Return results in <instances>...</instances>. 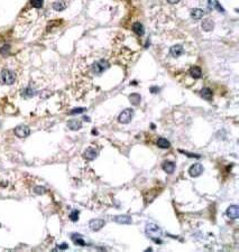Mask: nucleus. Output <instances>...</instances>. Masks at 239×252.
<instances>
[{
  "instance_id": "nucleus-1",
  "label": "nucleus",
  "mask_w": 239,
  "mask_h": 252,
  "mask_svg": "<svg viewBox=\"0 0 239 252\" xmlns=\"http://www.w3.org/2000/svg\"><path fill=\"white\" fill-rule=\"evenodd\" d=\"M17 81V74L13 71L3 68L0 71V84L3 85H11Z\"/></svg>"
},
{
  "instance_id": "nucleus-2",
  "label": "nucleus",
  "mask_w": 239,
  "mask_h": 252,
  "mask_svg": "<svg viewBox=\"0 0 239 252\" xmlns=\"http://www.w3.org/2000/svg\"><path fill=\"white\" fill-rule=\"evenodd\" d=\"M110 66V63L108 62L107 59H99L97 62H94L91 66V72L96 75H99V74H102L103 72L109 68Z\"/></svg>"
},
{
  "instance_id": "nucleus-3",
  "label": "nucleus",
  "mask_w": 239,
  "mask_h": 252,
  "mask_svg": "<svg viewBox=\"0 0 239 252\" xmlns=\"http://www.w3.org/2000/svg\"><path fill=\"white\" fill-rule=\"evenodd\" d=\"M132 115H134V110L132 109H126L119 114L118 121L120 123H129L132 119Z\"/></svg>"
},
{
  "instance_id": "nucleus-4",
  "label": "nucleus",
  "mask_w": 239,
  "mask_h": 252,
  "mask_svg": "<svg viewBox=\"0 0 239 252\" xmlns=\"http://www.w3.org/2000/svg\"><path fill=\"white\" fill-rule=\"evenodd\" d=\"M15 134L19 138H26L30 134V129L27 126H18L13 130Z\"/></svg>"
},
{
  "instance_id": "nucleus-5",
  "label": "nucleus",
  "mask_w": 239,
  "mask_h": 252,
  "mask_svg": "<svg viewBox=\"0 0 239 252\" xmlns=\"http://www.w3.org/2000/svg\"><path fill=\"white\" fill-rule=\"evenodd\" d=\"M146 233H147V235L151 238L153 234H155V235H161L162 234V230L158 228L157 225H155V224H153V223H149V224H147L146 225Z\"/></svg>"
},
{
  "instance_id": "nucleus-6",
  "label": "nucleus",
  "mask_w": 239,
  "mask_h": 252,
  "mask_svg": "<svg viewBox=\"0 0 239 252\" xmlns=\"http://www.w3.org/2000/svg\"><path fill=\"white\" fill-rule=\"evenodd\" d=\"M106 222L103 220H99V219H94L89 222V228L91 229L92 231H99L105 226Z\"/></svg>"
},
{
  "instance_id": "nucleus-7",
  "label": "nucleus",
  "mask_w": 239,
  "mask_h": 252,
  "mask_svg": "<svg viewBox=\"0 0 239 252\" xmlns=\"http://www.w3.org/2000/svg\"><path fill=\"white\" fill-rule=\"evenodd\" d=\"M203 173V166L201 164H194L189 169V174L192 177H198Z\"/></svg>"
},
{
  "instance_id": "nucleus-8",
  "label": "nucleus",
  "mask_w": 239,
  "mask_h": 252,
  "mask_svg": "<svg viewBox=\"0 0 239 252\" xmlns=\"http://www.w3.org/2000/svg\"><path fill=\"white\" fill-rule=\"evenodd\" d=\"M97 156H98L97 149H94V148H92V147L86 148V150H84V153H83V157L89 161H91V160H93V159H96V158H97Z\"/></svg>"
},
{
  "instance_id": "nucleus-9",
  "label": "nucleus",
  "mask_w": 239,
  "mask_h": 252,
  "mask_svg": "<svg viewBox=\"0 0 239 252\" xmlns=\"http://www.w3.org/2000/svg\"><path fill=\"white\" fill-rule=\"evenodd\" d=\"M227 216L230 217V219H232V220H236V219H238L239 216V209L237 205H231V206H229L228 209H227V212H226Z\"/></svg>"
},
{
  "instance_id": "nucleus-10",
  "label": "nucleus",
  "mask_w": 239,
  "mask_h": 252,
  "mask_svg": "<svg viewBox=\"0 0 239 252\" xmlns=\"http://www.w3.org/2000/svg\"><path fill=\"white\" fill-rule=\"evenodd\" d=\"M183 52H184V47L182 45H173L169 48V54L173 57H180L183 54Z\"/></svg>"
},
{
  "instance_id": "nucleus-11",
  "label": "nucleus",
  "mask_w": 239,
  "mask_h": 252,
  "mask_svg": "<svg viewBox=\"0 0 239 252\" xmlns=\"http://www.w3.org/2000/svg\"><path fill=\"white\" fill-rule=\"evenodd\" d=\"M162 168L165 173L167 174H172L173 172L175 170V164L173 161H169V160H165L162 164Z\"/></svg>"
},
{
  "instance_id": "nucleus-12",
  "label": "nucleus",
  "mask_w": 239,
  "mask_h": 252,
  "mask_svg": "<svg viewBox=\"0 0 239 252\" xmlns=\"http://www.w3.org/2000/svg\"><path fill=\"white\" fill-rule=\"evenodd\" d=\"M115 221L118 224H132V217L127 216V215H118L115 217Z\"/></svg>"
},
{
  "instance_id": "nucleus-13",
  "label": "nucleus",
  "mask_w": 239,
  "mask_h": 252,
  "mask_svg": "<svg viewBox=\"0 0 239 252\" xmlns=\"http://www.w3.org/2000/svg\"><path fill=\"white\" fill-rule=\"evenodd\" d=\"M35 94H36L35 88H32V86H28V88H24V90H23V91H22V95H23V98H26V99H29V98L34 97Z\"/></svg>"
},
{
  "instance_id": "nucleus-14",
  "label": "nucleus",
  "mask_w": 239,
  "mask_h": 252,
  "mask_svg": "<svg viewBox=\"0 0 239 252\" xmlns=\"http://www.w3.org/2000/svg\"><path fill=\"white\" fill-rule=\"evenodd\" d=\"M52 8L56 11H62L66 8V3H64L63 0H59V1H55L52 5Z\"/></svg>"
},
{
  "instance_id": "nucleus-15",
  "label": "nucleus",
  "mask_w": 239,
  "mask_h": 252,
  "mask_svg": "<svg viewBox=\"0 0 239 252\" xmlns=\"http://www.w3.org/2000/svg\"><path fill=\"white\" fill-rule=\"evenodd\" d=\"M203 16H204V11L202 10L201 8H195L191 11V17L193 19H196V20L203 18Z\"/></svg>"
},
{
  "instance_id": "nucleus-16",
  "label": "nucleus",
  "mask_w": 239,
  "mask_h": 252,
  "mask_svg": "<svg viewBox=\"0 0 239 252\" xmlns=\"http://www.w3.org/2000/svg\"><path fill=\"white\" fill-rule=\"evenodd\" d=\"M132 30H134L135 34L138 36H143L144 33H145V29H144V27H143V25L140 24V23H135V24L132 25Z\"/></svg>"
},
{
  "instance_id": "nucleus-17",
  "label": "nucleus",
  "mask_w": 239,
  "mask_h": 252,
  "mask_svg": "<svg viewBox=\"0 0 239 252\" xmlns=\"http://www.w3.org/2000/svg\"><path fill=\"white\" fill-rule=\"evenodd\" d=\"M67 127H69V129H71V130H79V129H81V127H82V122L79 120H70L67 122Z\"/></svg>"
},
{
  "instance_id": "nucleus-18",
  "label": "nucleus",
  "mask_w": 239,
  "mask_h": 252,
  "mask_svg": "<svg viewBox=\"0 0 239 252\" xmlns=\"http://www.w3.org/2000/svg\"><path fill=\"white\" fill-rule=\"evenodd\" d=\"M190 74L193 78H200L202 76V71H201V68H200V67L193 66L190 70Z\"/></svg>"
},
{
  "instance_id": "nucleus-19",
  "label": "nucleus",
  "mask_w": 239,
  "mask_h": 252,
  "mask_svg": "<svg viewBox=\"0 0 239 252\" xmlns=\"http://www.w3.org/2000/svg\"><path fill=\"white\" fill-rule=\"evenodd\" d=\"M71 238H72V240L74 241V243H75L76 245H81V247H84V245L86 244V242L83 241V239L81 238L80 234H72V236H71Z\"/></svg>"
},
{
  "instance_id": "nucleus-20",
  "label": "nucleus",
  "mask_w": 239,
  "mask_h": 252,
  "mask_svg": "<svg viewBox=\"0 0 239 252\" xmlns=\"http://www.w3.org/2000/svg\"><path fill=\"white\" fill-rule=\"evenodd\" d=\"M157 146H158L159 148H163V149H166V148H169V146H171V144H169V141L167 139H165V138H159L158 140H157Z\"/></svg>"
},
{
  "instance_id": "nucleus-21",
  "label": "nucleus",
  "mask_w": 239,
  "mask_h": 252,
  "mask_svg": "<svg viewBox=\"0 0 239 252\" xmlns=\"http://www.w3.org/2000/svg\"><path fill=\"white\" fill-rule=\"evenodd\" d=\"M201 95L203 99L205 100H211L212 99V91L208 88H204L203 90L201 91Z\"/></svg>"
},
{
  "instance_id": "nucleus-22",
  "label": "nucleus",
  "mask_w": 239,
  "mask_h": 252,
  "mask_svg": "<svg viewBox=\"0 0 239 252\" xmlns=\"http://www.w3.org/2000/svg\"><path fill=\"white\" fill-rule=\"evenodd\" d=\"M202 29L205 30V32H210V30L213 28V23L211 22V20H209V19H207V20H204L203 23H202Z\"/></svg>"
},
{
  "instance_id": "nucleus-23",
  "label": "nucleus",
  "mask_w": 239,
  "mask_h": 252,
  "mask_svg": "<svg viewBox=\"0 0 239 252\" xmlns=\"http://www.w3.org/2000/svg\"><path fill=\"white\" fill-rule=\"evenodd\" d=\"M129 100H130V102H132V104L134 105H137L140 103V95L137 93H132L130 94V97H129Z\"/></svg>"
},
{
  "instance_id": "nucleus-24",
  "label": "nucleus",
  "mask_w": 239,
  "mask_h": 252,
  "mask_svg": "<svg viewBox=\"0 0 239 252\" xmlns=\"http://www.w3.org/2000/svg\"><path fill=\"white\" fill-rule=\"evenodd\" d=\"M43 3L44 0H30V3H32V6L34 7V8H42V6H43Z\"/></svg>"
},
{
  "instance_id": "nucleus-25",
  "label": "nucleus",
  "mask_w": 239,
  "mask_h": 252,
  "mask_svg": "<svg viewBox=\"0 0 239 252\" xmlns=\"http://www.w3.org/2000/svg\"><path fill=\"white\" fill-rule=\"evenodd\" d=\"M79 214H80V212L76 211V209H74V211L70 214V220L73 221V222H76V221L79 220Z\"/></svg>"
},
{
  "instance_id": "nucleus-26",
  "label": "nucleus",
  "mask_w": 239,
  "mask_h": 252,
  "mask_svg": "<svg viewBox=\"0 0 239 252\" xmlns=\"http://www.w3.org/2000/svg\"><path fill=\"white\" fill-rule=\"evenodd\" d=\"M35 193L36 194H39V195H42V194L45 193V187H42V186H37V187H35Z\"/></svg>"
},
{
  "instance_id": "nucleus-27",
  "label": "nucleus",
  "mask_w": 239,
  "mask_h": 252,
  "mask_svg": "<svg viewBox=\"0 0 239 252\" xmlns=\"http://www.w3.org/2000/svg\"><path fill=\"white\" fill-rule=\"evenodd\" d=\"M83 111H84V109L81 108V109H74V110L71 111V113H72V114H75V113H81V112H83Z\"/></svg>"
},
{
  "instance_id": "nucleus-28",
  "label": "nucleus",
  "mask_w": 239,
  "mask_h": 252,
  "mask_svg": "<svg viewBox=\"0 0 239 252\" xmlns=\"http://www.w3.org/2000/svg\"><path fill=\"white\" fill-rule=\"evenodd\" d=\"M215 5H216V7H217V8H218V10H219V11H223V8H222V7H220V6H219V3H218V1H216Z\"/></svg>"
},
{
  "instance_id": "nucleus-29",
  "label": "nucleus",
  "mask_w": 239,
  "mask_h": 252,
  "mask_svg": "<svg viewBox=\"0 0 239 252\" xmlns=\"http://www.w3.org/2000/svg\"><path fill=\"white\" fill-rule=\"evenodd\" d=\"M180 1V0H167V3H171V5H175V3H177Z\"/></svg>"
},
{
  "instance_id": "nucleus-30",
  "label": "nucleus",
  "mask_w": 239,
  "mask_h": 252,
  "mask_svg": "<svg viewBox=\"0 0 239 252\" xmlns=\"http://www.w3.org/2000/svg\"><path fill=\"white\" fill-rule=\"evenodd\" d=\"M59 248H60V249H61V250H65V249H67V248H69V247H67V244H63V245H60Z\"/></svg>"
},
{
  "instance_id": "nucleus-31",
  "label": "nucleus",
  "mask_w": 239,
  "mask_h": 252,
  "mask_svg": "<svg viewBox=\"0 0 239 252\" xmlns=\"http://www.w3.org/2000/svg\"><path fill=\"white\" fill-rule=\"evenodd\" d=\"M152 92H153V93H156V92H157V88H152Z\"/></svg>"
}]
</instances>
